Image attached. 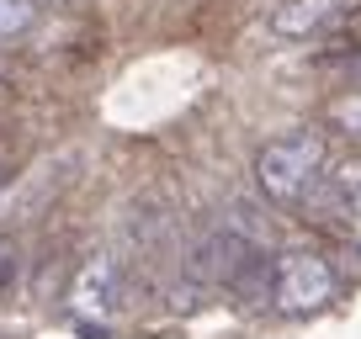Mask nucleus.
<instances>
[{"instance_id":"obj_1","label":"nucleus","mask_w":361,"mask_h":339,"mask_svg":"<svg viewBox=\"0 0 361 339\" xmlns=\"http://www.w3.org/2000/svg\"><path fill=\"white\" fill-rule=\"evenodd\" d=\"M324 138L314 127H293V133L260 143L255 154V186L271 207H308V196L324 186Z\"/></svg>"},{"instance_id":"obj_2","label":"nucleus","mask_w":361,"mask_h":339,"mask_svg":"<svg viewBox=\"0 0 361 339\" xmlns=\"http://www.w3.org/2000/svg\"><path fill=\"white\" fill-rule=\"evenodd\" d=\"M329 297H335V271H329V260L319 249L293 244L271 260V302H276V313L303 318V313H319Z\"/></svg>"},{"instance_id":"obj_3","label":"nucleus","mask_w":361,"mask_h":339,"mask_svg":"<svg viewBox=\"0 0 361 339\" xmlns=\"http://www.w3.org/2000/svg\"><path fill=\"white\" fill-rule=\"evenodd\" d=\"M350 11H356V0H276L266 11V37H276V43H319Z\"/></svg>"},{"instance_id":"obj_4","label":"nucleus","mask_w":361,"mask_h":339,"mask_svg":"<svg viewBox=\"0 0 361 339\" xmlns=\"http://www.w3.org/2000/svg\"><path fill=\"white\" fill-rule=\"evenodd\" d=\"M75 307L80 313H96V318H112L117 307H123V265H117L112 255H96V260L80 271Z\"/></svg>"},{"instance_id":"obj_5","label":"nucleus","mask_w":361,"mask_h":339,"mask_svg":"<svg viewBox=\"0 0 361 339\" xmlns=\"http://www.w3.org/2000/svg\"><path fill=\"white\" fill-rule=\"evenodd\" d=\"M324 127H329V133H340L345 143H356V148H361V91L335 96V101L324 106Z\"/></svg>"},{"instance_id":"obj_6","label":"nucleus","mask_w":361,"mask_h":339,"mask_svg":"<svg viewBox=\"0 0 361 339\" xmlns=\"http://www.w3.org/2000/svg\"><path fill=\"white\" fill-rule=\"evenodd\" d=\"M37 22V0H0V37H22Z\"/></svg>"},{"instance_id":"obj_7","label":"nucleus","mask_w":361,"mask_h":339,"mask_svg":"<svg viewBox=\"0 0 361 339\" xmlns=\"http://www.w3.org/2000/svg\"><path fill=\"white\" fill-rule=\"evenodd\" d=\"M340 69H345V85H350V91H361V53H350Z\"/></svg>"},{"instance_id":"obj_8","label":"nucleus","mask_w":361,"mask_h":339,"mask_svg":"<svg viewBox=\"0 0 361 339\" xmlns=\"http://www.w3.org/2000/svg\"><path fill=\"white\" fill-rule=\"evenodd\" d=\"M11 281H16V260H6V255H0V292H11Z\"/></svg>"},{"instance_id":"obj_9","label":"nucleus","mask_w":361,"mask_h":339,"mask_svg":"<svg viewBox=\"0 0 361 339\" xmlns=\"http://www.w3.org/2000/svg\"><path fill=\"white\" fill-rule=\"evenodd\" d=\"M6 186H11V165H0V191H6Z\"/></svg>"},{"instance_id":"obj_10","label":"nucleus","mask_w":361,"mask_h":339,"mask_svg":"<svg viewBox=\"0 0 361 339\" xmlns=\"http://www.w3.org/2000/svg\"><path fill=\"white\" fill-rule=\"evenodd\" d=\"M37 6H75V0H37Z\"/></svg>"}]
</instances>
